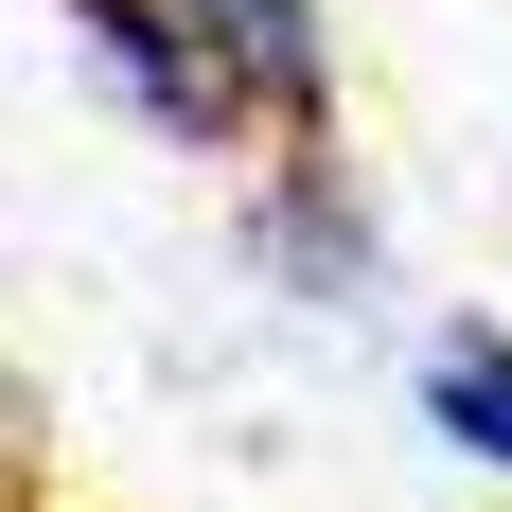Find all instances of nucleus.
Here are the masks:
<instances>
[{
    "label": "nucleus",
    "instance_id": "obj_1",
    "mask_svg": "<svg viewBox=\"0 0 512 512\" xmlns=\"http://www.w3.org/2000/svg\"><path fill=\"white\" fill-rule=\"evenodd\" d=\"M177 36L212 53L230 124H283V142L336 124V18H318V0H177Z\"/></svg>",
    "mask_w": 512,
    "mask_h": 512
},
{
    "label": "nucleus",
    "instance_id": "obj_2",
    "mask_svg": "<svg viewBox=\"0 0 512 512\" xmlns=\"http://www.w3.org/2000/svg\"><path fill=\"white\" fill-rule=\"evenodd\" d=\"M71 36L124 106H142L159 142H230V89H212V53L177 36V0H71Z\"/></svg>",
    "mask_w": 512,
    "mask_h": 512
},
{
    "label": "nucleus",
    "instance_id": "obj_3",
    "mask_svg": "<svg viewBox=\"0 0 512 512\" xmlns=\"http://www.w3.org/2000/svg\"><path fill=\"white\" fill-rule=\"evenodd\" d=\"M265 265H283L301 301H371V212L336 195V159H301V177L265 195Z\"/></svg>",
    "mask_w": 512,
    "mask_h": 512
},
{
    "label": "nucleus",
    "instance_id": "obj_4",
    "mask_svg": "<svg viewBox=\"0 0 512 512\" xmlns=\"http://www.w3.org/2000/svg\"><path fill=\"white\" fill-rule=\"evenodd\" d=\"M424 407H442V424L477 442V460L512 477V336H495V318H460V336L424 354Z\"/></svg>",
    "mask_w": 512,
    "mask_h": 512
},
{
    "label": "nucleus",
    "instance_id": "obj_5",
    "mask_svg": "<svg viewBox=\"0 0 512 512\" xmlns=\"http://www.w3.org/2000/svg\"><path fill=\"white\" fill-rule=\"evenodd\" d=\"M0 512H36V389L0 371Z\"/></svg>",
    "mask_w": 512,
    "mask_h": 512
}]
</instances>
